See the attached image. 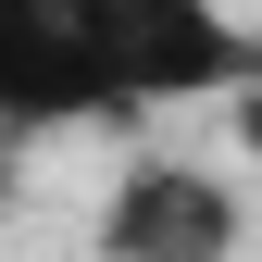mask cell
I'll return each instance as SVG.
<instances>
[{
  "instance_id": "1",
  "label": "cell",
  "mask_w": 262,
  "mask_h": 262,
  "mask_svg": "<svg viewBox=\"0 0 262 262\" xmlns=\"http://www.w3.org/2000/svg\"><path fill=\"white\" fill-rule=\"evenodd\" d=\"M250 62L262 50L225 0H0V150L200 113Z\"/></svg>"
},
{
  "instance_id": "2",
  "label": "cell",
  "mask_w": 262,
  "mask_h": 262,
  "mask_svg": "<svg viewBox=\"0 0 262 262\" xmlns=\"http://www.w3.org/2000/svg\"><path fill=\"white\" fill-rule=\"evenodd\" d=\"M237 237H250L237 175H212V162H175V150L113 162L100 225H88V250H100V262H237Z\"/></svg>"
},
{
  "instance_id": "3",
  "label": "cell",
  "mask_w": 262,
  "mask_h": 262,
  "mask_svg": "<svg viewBox=\"0 0 262 262\" xmlns=\"http://www.w3.org/2000/svg\"><path fill=\"white\" fill-rule=\"evenodd\" d=\"M225 138H237V162H262V62L225 88Z\"/></svg>"
}]
</instances>
